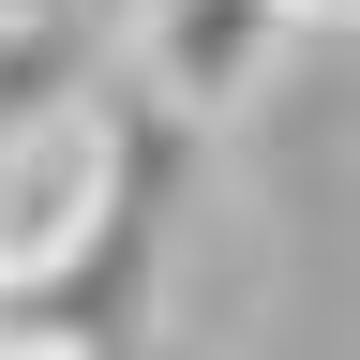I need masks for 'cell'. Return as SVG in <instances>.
I'll use <instances>...</instances> for the list:
<instances>
[{
  "instance_id": "cell-1",
  "label": "cell",
  "mask_w": 360,
  "mask_h": 360,
  "mask_svg": "<svg viewBox=\"0 0 360 360\" xmlns=\"http://www.w3.org/2000/svg\"><path fill=\"white\" fill-rule=\"evenodd\" d=\"M285 45H300V0H135V90H150L180 135L240 120Z\"/></svg>"
},
{
  "instance_id": "cell-2",
  "label": "cell",
  "mask_w": 360,
  "mask_h": 360,
  "mask_svg": "<svg viewBox=\"0 0 360 360\" xmlns=\"http://www.w3.org/2000/svg\"><path fill=\"white\" fill-rule=\"evenodd\" d=\"M105 195H120V90H75V105L0 165V270H15V285H60L90 255V225H105Z\"/></svg>"
},
{
  "instance_id": "cell-3",
  "label": "cell",
  "mask_w": 360,
  "mask_h": 360,
  "mask_svg": "<svg viewBox=\"0 0 360 360\" xmlns=\"http://www.w3.org/2000/svg\"><path fill=\"white\" fill-rule=\"evenodd\" d=\"M75 90H90V45H75V15H60V0H0V165L30 150V135L60 120Z\"/></svg>"
},
{
  "instance_id": "cell-4",
  "label": "cell",
  "mask_w": 360,
  "mask_h": 360,
  "mask_svg": "<svg viewBox=\"0 0 360 360\" xmlns=\"http://www.w3.org/2000/svg\"><path fill=\"white\" fill-rule=\"evenodd\" d=\"M30 345H60V360H75V330H60V285H15V270H0V360H30Z\"/></svg>"
},
{
  "instance_id": "cell-5",
  "label": "cell",
  "mask_w": 360,
  "mask_h": 360,
  "mask_svg": "<svg viewBox=\"0 0 360 360\" xmlns=\"http://www.w3.org/2000/svg\"><path fill=\"white\" fill-rule=\"evenodd\" d=\"M30 360H60V345H30Z\"/></svg>"
}]
</instances>
